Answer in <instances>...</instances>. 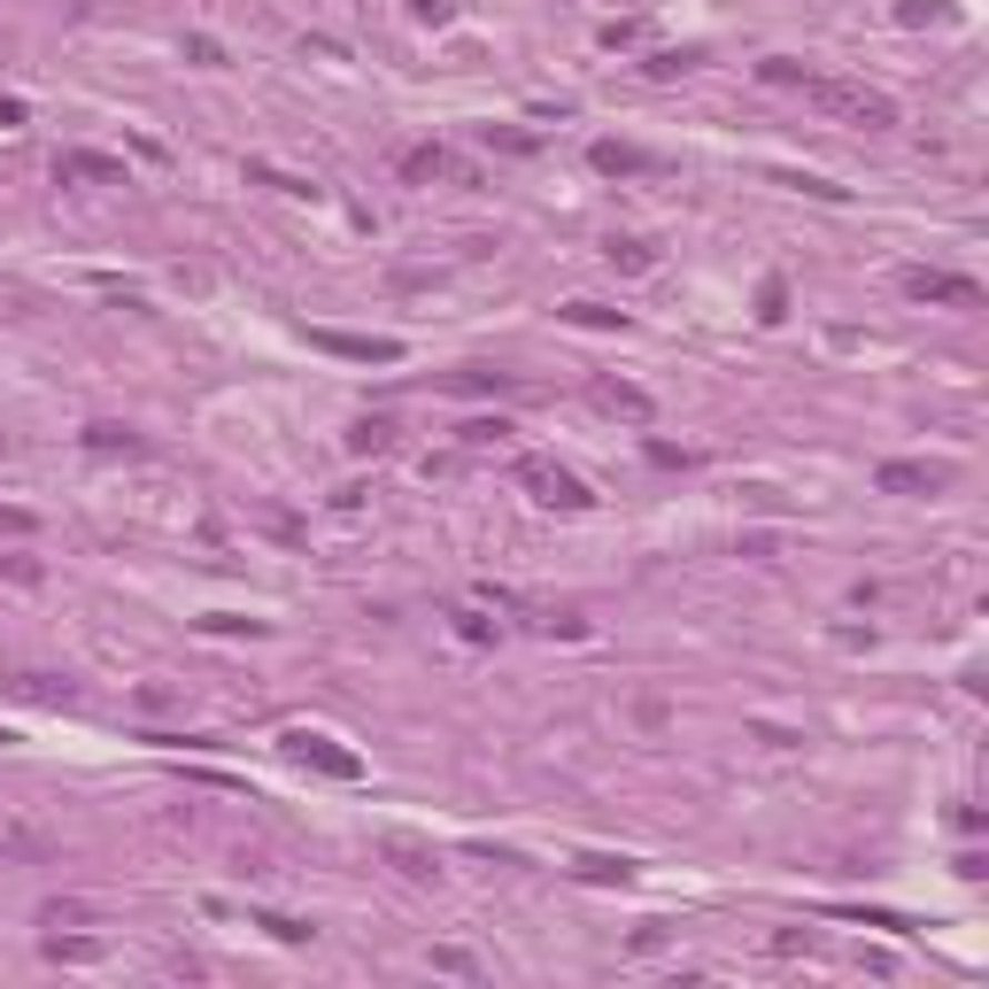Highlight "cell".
Wrapping results in <instances>:
<instances>
[{
	"instance_id": "cell-12",
	"label": "cell",
	"mask_w": 989,
	"mask_h": 989,
	"mask_svg": "<svg viewBox=\"0 0 989 989\" xmlns=\"http://www.w3.org/2000/svg\"><path fill=\"white\" fill-rule=\"evenodd\" d=\"M8 688H16V696H31V703H78V688H70V680H54V672H16Z\"/></svg>"
},
{
	"instance_id": "cell-6",
	"label": "cell",
	"mask_w": 989,
	"mask_h": 989,
	"mask_svg": "<svg viewBox=\"0 0 989 989\" xmlns=\"http://www.w3.org/2000/svg\"><path fill=\"white\" fill-rule=\"evenodd\" d=\"M54 186H124V163L93 156V148H62L54 156Z\"/></svg>"
},
{
	"instance_id": "cell-13",
	"label": "cell",
	"mask_w": 989,
	"mask_h": 989,
	"mask_svg": "<svg viewBox=\"0 0 989 989\" xmlns=\"http://www.w3.org/2000/svg\"><path fill=\"white\" fill-rule=\"evenodd\" d=\"M86 449H93V457H140L148 441H140V433H124V426H86Z\"/></svg>"
},
{
	"instance_id": "cell-11",
	"label": "cell",
	"mask_w": 989,
	"mask_h": 989,
	"mask_svg": "<svg viewBox=\"0 0 989 989\" xmlns=\"http://www.w3.org/2000/svg\"><path fill=\"white\" fill-rule=\"evenodd\" d=\"M348 449H356V457H387V449H394V418H356V426H348Z\"/></svg>"
},
{
	"instance_id": "cell-26",
	"label": "cell",
	"mask_w": 989,
	"mask_h": 989,
	"mask_svg": "<svg viewBox=\"0 0 989 989\" xmlns=\"http://www.w3.org/2000/svg\"><path fill=\"white\" fill-rule=\"evenodd\" d=\"M936 16H943L936 0H897V23H936Z\"/></svg>"
},
{
	"instance_id": "cell-27",
	"label": "cell",
	"mask_w": 989,
	"mask_h": 989,
	"mask_svg": "<svg viewBox=\"0 0 989 989\" xmlns=\"http://www.w3.org/2000/svg\"><path fill=\"white\" fill-rule=\"evenodd\" d=\"M410 16H418V23H449V16H457V0H410Z\"/></svg>"
},
{
	"instance_id": "cell-25",
	"label": "cell",
	"mask_w": 989,
	"mask_h": 989,
	"mask_svg": "<svg viewBox=\"0 0 989 989\" xmlns=\"http://www.w3.org/2000/svg\"><path fill=\"white\" fill-rule=\"evenodd\" d=\"M86 920H93L86 905H47V928H86Z\"/></svg>"
},
{
	"instance_id": "cell-14",
	"label": "cell",
	"mask_w": 989,
	"mask_h": 989,
	"mask_svg": "<svg viewBox=\"0 0 989 989\" xmlns=\"http://www.w3.org/2000/svg\"><path fill=\"white\" fill-rule=\"evenodd\" d=\"M449 387H457V394H510L518 379H510V371H449Z\"/></svg>"
},
{
	"instance_id": "cell-21",
	"label": "cell",
	"mask_w": 989,
	"mask_h": 989,
	"mask_svg": "<svg viewBox=\"0 0 989 989\" xmlns=\"http://www.w3.org/2000/svg\"><path fill=\"white\" fill-rule=\"evenodd\" d=\"M31 526H39V518H31V510H23V502H0V541H23V533H31Z\"/></svg>"
},
{
	"instance_id": "cell-2",
	"label": "cell",
	"mask_w": 989,
	"mask_h": 989,
	"mask_svg": "<svg viewBox=\"0 0 989 989\" xmlns=\"http://www.w3.org/2000/svg\"><path fill=\"white\" fill-rule=\"evenodd\" d=\"M518 488L533 494L541 510H565V518H580V510H596V494L580 472H565V464H549V457H518Z\"/></svg>"
},
{
	"instance_id": "cell-1",
	"label": "cell",
	"mask_w": 989,
	"mask_h": 989,
	"mask_svg": "<svg viewBox=\"0 0 989 989\" xmlns=\"http://www.w3.org/2000/svg\"><path fill=\"white\" fill-rule=\"evenodd\" d=\"M797 93H805L820 117H835V124H858V132H889V124H897V101H889L881 86H866V78H820V70H812Z\"/></svg>"
},
{
	"instance_id": "cell-24",
	"label": "cell",
	"mask_w": 989,
	"mask_h": 989,
	"mask_svg": "<svg viewBox=\"0 0 989 989\" xmlns=\"http://www.w3.org/2000/svg\"><path fill=\"white\" fill-rule=\"evenodd\" d=\"M186 54H193V62H201V70H217V62H224V47H217V39H201V31H193V39H186Z\"/></svg>"
},
{
	"instance_id": "cell-5",
	"label": "cell",
	"mask_w": 989,
	"mask_h": 989,
	"mask_svg": "<svg viewBox=\"0 0 989 989\" xmlns=\"http://www.w3.org/2000/svg\"><path fill=\"white\" fill-rule=\"evenodd\" d=\"M897 287H905L912 302H951V310H975V302H982V287H975V279H951V271H928V263L897 271Z\"/></svg>"
},
{
	"instance_id": "cell-8",
	"label": "cell",
	"mask_w": 989,
	"mask_h": 989,
	"mask_svg": "<svg viewBox=\"0 0 989 989\" xmlns=\"http://www.w3.org/2000/svg\"><path fill=\"white\" fill-rule=\"evenodd\" d=\"M873 488L881 494H943L951 488V464H881Z\"/></svg>"
},
{
	"instance_id": "cell-9",
	"label": "cell",
	"mask_w": 989,
	"mask_h": 989,
	"mask_svg": "<svg viewBox=\"0 0 989 989\" xmlns=\"http://www.w3.org/2000/svg\"><path fill=\"white\" fill-rule=\"evenodd\" d=\"M588 163L603 170V178H635V170H658V156H650V148H635V140H596V148H588Z\"/></svg>"
},
{
	"instance_id": "cell-15",
	"label": "cell",
	"mask_w": 989,
	"mask_h": 989,
	"mask_svg": "<svg viewBox=\"0 0 989 989\" xmlns=\"http://www.w3.org/2000/svg\"><path fill=\"white\" fill-rule=\"evenodd\" d=\"M387 858H394V866H402V873H410V881H433V873H441V866H433V858H426V850H418V842H402V835H394V842H387Z\"/></svg>"
},
{
	"instance_id": "cell-4",
	"label": "cell",
	"mask_w": 989,
	"mask_h": 989,
	"mask_svg": "<svg viewBox=\"0 0 989 989\" xmlns=\"http://www.w3.org/2000/svg\"><path fill=\"white\" fill-rule=\"evenodd\" d=\"M310 348L348 356V363H402V340H394V332H332V326H310Z\"/></svg>"
},
{
	"instance_id": "cell-16",
	"label": "cell",
	"mask_w": 989,
	"mask_h": 989,
	"mask_svg": "<svg viewBox=\"0 0 989 989\" xmlns=\"http://www.w3.org/2000/svg\"><path fill=\"white\" fill-rule=\"evenodd\" d=\"M572 326H603V332H627V310H603V302H565Z\"/></svg>"
},
{
	"instance_id": "cell-3",
	"label": "cell",
	"mask_w": 989,
	"mask_h": 989,
	"mask_svg": "<svg viewBox=\"0 0 989 989\" xmlns=\"http://www.w3.org/2000/svg\"><path fill=\"white\" fill-rule=\"evenodd\" d=\"M279 750H287L294 766H318L326 781H363V758H356V750H340V742L318 735V727H287V735H279Z\"/></svg>"
},
{
	"instance_id": "cell-22",
	"label": "cell",
	"mask_w": 989,
	"mask_h": 989,
	"mask_svg": "<svg viewBox=\"0 0 989 989\" xmlns=\"http://www.w3.org/2000/svg\"><path fill=\"white\" fill-rule=\"evenodd\" d=\"M502 433H510V426H502V418H472V426H464V449H494V441H502Z\"/></svg>"
},
{
	"instance_id": "cell-17",
	"label": "cell",
	"mask_w": 989,
	"mask_h": 989,
	"mask_svg": "<svg viewBox=\"0 0 989 989\" xmlns=\"http://www.w3.org/2000/svg\"><path fill=\"white\" fill-rule=\"evenodd\" d=\"M603 256H611L619 271H650V263H658V248H650V240H611Z\"/></svg>"
},
{
	"instance_id": "cell-20",
	"label": "cell",
	"mask_w": 989,
	"mask_h": 989,
	"mask_svg": "<svg viewBox=\"0 0 989 989\" xmlns=\"http://www.w3.org/2000/svg\"><path fill=\"white\" fill-rule=\"evenodd\" d=\"M635 866L627 858H580V881H627Z\"/></svg>"
},
{
	"instance_id": "cell-18",
	"label": "cell",
	"mask_w": 989,
	"mask_h": 989,
	"mask_svg": "<svg viewBox=\"0 0 989 989\" xmlns=\"http://www.w3.org/2000/svg\"><path fill=\"white\" fill-rule=\"evenodd\" d=\"M758 78H766V86H805L812 70H805V62H789V54H773V62H758Z\"/></svg>"
},
{
	"instance_id": "cell-23",
	"label": "cell",
	"mask_w": 989,
	"mask_h": 989,
	"mask_svg": "<svg viewBox=\"0 0 989 989\" xmlns=\"http://www.w3.org/2000/svg\"><path fill=\"white\" fill-rule=\"evenodd\" d=\"M256 928H271V936H279V943H302V936H310V928H302V920H287V912H263V920H256Z\"/></svg>"
},
{
	"instance_id": "cell-7",
	"label": "cell",
	"mask_w": 989,
	"mask_h": 989,
	"mask_svg": "<svg viewBox=\"0 0 989 989\" xmlns=\"http://www.w3.org/2000/svg\"><path fill=\"white\" fill-rule=\"evenodd\" d=\"M588 402H596L603 418H627V426H650V394H642L635 379H596V387H588Z\"/></svg>"
},
{
	"instance_id": "cell-28",
	"label": "cell",
	"mask_w": 989,
	"mask_h": 989,
	"mask_svg": "<svg viewBox=\"0 0 989 989\" xmlns=\"http://www.w3.org/2000/svg\"><path fill=\"white\" fill-rule=\"evenodd\" d=\"M0 132H23V101H0Z\"/></svg>"
},
{
	"instance_id": "cell-10",
	"label": "cell",
	"mask_w": 989,
	"mask_h": 989,
	"mask_svg": "<svg viewBox=\"0 0 989 989\" xmlns=\"http://www.w3.org/2000/svg\"><path fill=\"white\" fill-rule=\"evenodd\" d=\"M433 178H464V163H457L441 140H426V148L402 156V186H433Z\"/></svg>"
},
{
	"instance_id": "cell-19",
	"label": "cell",
	"mask_w": 989,
	"mask_h": 989,
	"mask_svg": "<svg viewBox=\"0 0 989 989\" xmlns=\"http://www.w3.org/2000/svg\"><path fill=\"white\" fill-rule=\"evenodd\" d=\"M758 318H766V326H781V318H789V287H781V279H766V287H758Z\"/></svg>"
}]
</instances>
